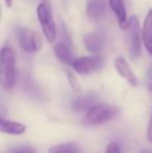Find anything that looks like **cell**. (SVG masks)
I'll return each mask as SVG.
<instances>
[{
	"instance_id": "cell-1",
	"label": "cell",
	"mask_w": 152,
	"mask_h": 153,
	"mask_svg": "<svg viewBox=\"0 0 152 153\" xmlns=\"http://www.w3.org/2000/svg\"><path fill=\"white\" fill-rule=\"evenodd\" d=\"M119 111V107L106 103H100L92 106L81 120V125L87 127H96L110 121Z\"/></svg>"
},
{
	"instance_id": "cell-2",
	"label": "cell",
	"mask_w": 152,
	"mask_h": 153,
	"mask_svg": "<svg viewBox=\"0 0 152 153\" xmlns=\"http://www.w3.org/2000/svg\"><path fill=\"white\" fill-rule=\"evenodd\" d=\"M1 85L5 90H12L16 85V56L10 47L3 46L0 52Z\"/></svg>"
},
{
	"instance_id": "cell-3",
	"label": "cell",
	"mask_w": 152,
	"mask_h": 153,
	"mask_svg": "<svg viewBox=\"0 0 152 153\" xmlns=\"http://www.w3.org/2000/svg\"><path fill=\"white\" fill-rule=\"evenodd\" d=\"M37 15L46 40L49 43H53L56 38V26L49 4L46 2L39 4L37 7Z\"/></svg>"
},
{
	"instance_id": "cell-4",
	"label": "cell",
	"mask_w": 152,
	"mask_h": 153,
	"mask_svg": "<svg viewBox=\"0 0 152 153\" xmlns=\"http://www.w3.org/2000/svg\"><path fill=\"white\" fill-rule=\"evenodd\" d=\"M128 47H129V55L132 61H136L141 56V48H142V30H141L140 22L136 16H132L128 21Z\"/></svg>"
},
{
	"instance_id": "cell-5",
	"label": "cell",
	"mask_w": 152,
	"mask_h": 153,
	"mask_svg": "<svg viewBox=\"0 0 152 153\" xmlns=\"http://www.w3.org/2000/svg\"><path fill=\"white\" fill-rule=\"evenodd\" d=\"M18 41L21 48L28 53H35L43 46V39L38 31L21 27L18 29Z\"/></svg>"
},
{
	"instance_id": "cell-6",
	"label": "cell",
	"mask_w": 152,
	"mask_h": 153,
	"mask_svg": "<svg viewBox=\"0 0 152 153\" xmlns=\"http://www.w3.org/2000/svg\"><path fill=\"white\" fill-rule=\"evenodd\" d=\"M104 66V59L100 55L93 56H81L75 59L72 64V68L80 75H91L101 70Z\"/></svg>"
},
{
	"instance_id": "cell-7",
	"label": "cell",
	"mask_w": 152,
	"mask_h": 153,
	"mask_svg": "<svg viewBox=\"0 0 152 153\" xmlns=\"http://www.w3.org/2000/svg\"><path fill=\"white\" fill-rule=\"evenodd\" d=\"M114 66L116 71L118 72V74L126 81L129 85L131 87H136L139 85L138 77L136 76L133 72H132L130 65L128 64V62L126 61L124 57L118 56L115 59L114 61Z\"/></svg>"
},
{
	"instance_id": "cell-8",
	"label": "cell",
	"mask_w": 152,
	"mask_h": 153,
	"mask_svg": "<svg viewBox=\"0 0 152 153\" xmlns=\"http://www.w3.org/2000/svg\"><path fill=\"white\" fill-rule=\"evenodd\" d=\"M82 41L85 49L95 55H97V53H99L104 46L103 36H102L101 33L96 31H91L89 33H85L82 38Z\"/></svg>"
},
{
	"instance_id": "cell-9",
	"label": "cell",
	"mask_w": 152,
	"mask_h": 153,
	"mask_svg": "<svg viewBox=\"0 0 152 153\" xmlns=\"http://www.w3.org/2000/svg\"><path fill=\"white\" fill-rule=\"evenodd\" d=\"M87 15L91 20L98 21L105 15L106 4L104 0H87L85 1Z\"/></svg>"
},
{
	"instance_id": "cell-10",
	"label": "cell",
	"mask_w": 152,
	"mask_h": 153,
	"mask_svg": "<svg viewBox=\"0 0 152 153\" xmlns=\"http://www.w3.org/2000/svg\"><path fill=\"white\" fill-rule=\"evenodd\" d=\"M108 4L119 22L120 27L124 30L127 29L129 20H127V12H126L124 1L123 0H108Z\"/></svg>"
},
{
	"instance_id": "cell-11",
	"label": "cell",
	"mask_w": 152,
	"mask_h": 153,
	"mask_svg": "<svg viewBox=\"0 0 152 153\" xmlns=\"http://www.w3.org/2000/svg\"><path fill=\"white\" fill-rule=\"evenodd\" d=\"M142 39L147 52L152 56V8L148 10L145 17L142 28Z\"/></svg>"
},
{
	"instance_id": "cell-12",
	"label": "cell",
	"mask_w": 152,
	"mask_h": 153,
	"mask_svg": "<svg viewBox=\"0 0 152 153\" xmlns=\"http://www.w3.org/2000/svg\"><path fill=\"white\" fill-rule=\"evenodd\" d=\"M0 131L2 133L10 135H21L26 131V125L20 122L1 119L0 121Z\"/></svg>"
},
{
	"instance_id": "cell-13",
	"label": "cell",
	"mask_w": 152,
	"mask_h": 153,
	"mask_svg": "<svg viewBox=\"0 0 152 153\" xmlns=\"http://www.w3.org/2000/svg\"><path fill=\"white\" fill-rule=\"evenodd\" d=\"M53 51H54V54L57 59H59L63 64L68 65V66H72L73 62L75 61V59L73 57L70 48L67 45L63 44V43H57L53 47Z\"/></svg>"
},
{
	"instance_id": "cell-14",
	"label": "cell",
	"mask_w": 152,
	"mask_h": 153,
	"mask_svg": "<svg viewBox=\"0 0 152 153\" xmlns=\"http://www.w3.org/2000/svg\"><path fill=\"white\" fill-rule=\"evenodd\" d=\"M94 102H95V97L92 95H87V96H83L80 98L76 99L72 102V109L78 113L85 111L87 113L92 106H94Z\"/></svg>"
},
{
	"instance_id": "cell-15",
	"label": "cell",
	"mask_w": 152,
	"mask_h": 153,
	"mask_svg": "<svg viewBox=\"0 0 152 153\" xmlns=\"http://www.w3.org/2000/svg\"><path fill=\"white\" fill-rule=\"evenodd\" d=\"M48 153H82V151L75 143H64L50 147Z\"/></svg>"
},
{
	"instance_id": "cell-16",
	"label": "cell",
	"mask_w": 152,
	"mask_h": 153,
	"mask_svg": "<svg viewBox=\"0 0 152 153\" xmlns=\"http://www.w3.org/2000/svg\"><path fill=\"white\" fill-rule=\"evenodd\" d=\"M66 75H67L68 83H69L72 91L75 93V94H80L81 85H80V82L78 81V79H77V77L71 72V71H66Z\"/></svg>"
},
{
	"instance_id": "cell-17",
	"label": "cell",
	"mask_w": 152,
	"mask_h": 153,
	"mask_svg": "<svg viewBox=\"0 0 152 153\" xmlns=\"http://www.w3.org/2000/svg\"><path fill=\"white\" fill-rule=\"evenodd\" d=\"M7 153H38L35 148L30 146H18L13 147L7 150Z\"/></svg>"
},
{
	"instance_id": "cell-18",
	"label": "cell",
	"mask_w": 152,
	"mask_h": 153,
	"mask_svg": "<svg viewBox=\"0 0 152 153\" xmlns=\"http://www.w3.org/2000/svg\"><path fill=\"white\" fill-rule=\"evenodd\" d=\"M104 153H121L120 145L118 143H116V142H112V143H110L106 146Z\"/></svg>"
},
{
	"instance_id": "cell-19",
	"label": "cell",
	"mask_w": 152,
	"mask_h": 153,
	"mask_svg": "<svg viewBox=\"0 0 152 153\" xmlns=\"http://www.w3.org/2000/svg\"><path fill=\"white\" fill-rule=\"evenodd\" d=\"M147 140H148V142L152 143V115L150 120H149L148 127H147Z\"/></svg>"
},
{
	"instance_id": "cell-20",
	"label": "cell",
	"mask_w": 152,
	"mask_h": 153,
	"mask_svg": "<svg viewBox=\"0 0 152 153\" xmlns=\"http://www.w3.org/2000/svg\"><path fill=\"white\" fill-rule=\"evenodd\" d=\"M4 2H5V4H6V6H7V7H12L13 0H4Z\"/></svg>"
},
{
	"instance_id": "cell-21",
	"label": "cell",
	"mask_w": 152,
	"mask_h": 153,
	"mask_svg": "<svg viewBox=\"0 0 152 153\" xmlns=\"http://www.w3.org/2000/svg\"><path fill=\"white\" fill-rule=\"evenodd\" d=\"M139 153H151V152H149L148 150H142V151H140Z\"/></svg>"
}]
</instances>
